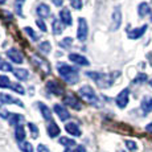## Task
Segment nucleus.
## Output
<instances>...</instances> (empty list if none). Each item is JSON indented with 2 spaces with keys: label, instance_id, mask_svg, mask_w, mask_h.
<instances>
[{
  "label": "nucleus",
  "instance_id": "a19ab883",
  "mask_svg": "<svg viewBox=\"0 0 152 152\" xmlns=\"http://www.w3.org/2000/svg\"><path fill=\"white\" fill-rule=\"evenodd\" d=\"M3 70H5V72H13V69H12V66L10 65L8 62H4V65H3Z\"/></svg>",
  "mask_w": 152,
  "mask_h": 152
},
{
  "label": "nucleus",
  "instance_id": "f704fd0d",
  "mask_svg": "<svg viewBox=\"0 0 152 152\" xmlns=\"http://www.w3.org/2000/svg\"><path fill=\"white\" fill-rule=\"evenodd\" d=\"M25 0H16V4H15V7H16V12L20 15V16H23V11H21V7H23V3H24Z\"/></svg>",
  "mask_w": 152,
  "mask_h": 152
},
{
  "label": "nucleus",
  "instance_id": "72a5a7b5",
  "mask_svg": "<svg viewBox=\"0 0 152 152\" xmlns=\"http://www.w3.org/2000/svg\"><path fill=\"white\" fill-rule=\"evenodd\" d=\"M126 145H127V148L131 152H135L136 150H138V145H136V143L132 142V140H126Z\"/></svg>",
  "mask_w": 152,
  "mask_h": 152
},
{
  "label": "nucleus",
  "instance_id": "a878e982",
  "mask_svg": "<svg viewBox=\"0 0 152 152\" xmlns=\"http://www.w3.org/2000/svg\"><path fill=\"white\" fill-rule=\"evenodd\" d=\"M0 87L1 89H7V87H12V82L7 75H0Z\"/></svg>",
  "mask_w": 152,
  "mask_h": 152
},
{
  "label": "nucleus",
  "instance_id": "a211bd4d",
  "mask_svg": "<svg viewBox=\"0 0 152 152\" xmlns=\"http://www.w3.org/2000/svg\"><path fill=\"white\" fill-rule=\"evenodd\" d=\"M39 109L41 111L44 119H46V121H50L52 122V113H50V109H49L48 106H46L45 103H42V102H39Z\"/></svg>",
  "mask_w": 152,
  "mask_h": 152
},
{
  "label": "nucleus",
  "instance_id": "37998d69",
  "mask_svg": "<svg viewBox=\"0 0 152 152\" xmlns=\"http://www.w3.org/2000/svg\"><path fill=\"white\" fill-rule=\"evenodd\" d=\"M53 1L54 5H57V7H61V5L64 4V0H52Z\"/></svg>",
  "mask_w": 152,
  "mask_h": 152
},
{
  "label": "nucleus",
  "instance_id": "6ab92c4d",
  "mask_svg": "<svg viewBox=\"0 0 152 152\" xmlns=\"http://www.w3.org/2000/svg\"><path fill=\"white\" fill-rule=\"evenodd\" d=\"M52 31H53L54 34H61L64 31V25H62V21L60 19H53L52 21Z\"/></svg>",
  "mask_w": 152,
  "mask_h": 152
},
{
  "label": "nucleus",
  "instance_id": "a18cd8bd",
  "mask_svg": "<svg viewBox=\"0 0 152 152\" xmlns=\"http://www.w3.org/2000/svg\"><path fill=\"white\" fill-rule=\"evenodd\" d=\"M3 65H4V61H3V60H1V57H0V69L3 68Z\"/></svg>",
  "mask_w": 152,
  "mask_h": 152
},
{
  "label": "nucleus",
  "instance_id": "473e14b6",
  "mask_svg": "<svg viewBox=\"0 0 152 152\" xmlns=\"http://www.w3.org/2000/svg\"><path fill=\"white\" fill-rule=\"evenodd\" d=\"M72 44H73V39H72V37H65V39L60 42V46H61V48H69Z\"/></svg>",
  "mask_w": 152,
  "mask_h": 152
},
{
  "label": "nucleus",
  "instance_id": "0eeeda50",
  "mask_svg": "<svg viewBox=\"0 0 152 152\" xmlns=\"http://www.w3.org/2000/svg\"><path fill=\"white\" fill-rule=\"evenodd\" d=\"M122 24V12H121V8L119 7H115L113 12V23H111V27L110 29L111 31H116Z\"/></svg>",
  "mask_w": 152,
  "mask_h": 152
},
{
  "label": "nucleus",
  "instance_id": "f03ea898",
  "mask_svg": "<svg viewBox=\"0 0 152 152\" xmlns=\"http://www.w3.org/2000/svg\"><path fill=\"white\" fill-rule=\"evenodd\" d=\"M58 74L61 75L62 80H65L70 85H75L80 80V75H78V70L75 68L66 65V64H58L57 65Z\"/></svg>",
  "mask_w": 152,
  "mask_h": 152
},
{
  "label": "nucleus",
  "instance_id": "5701e85b",
  "mask_svg": "<svg viewBox=\"0 0 152 152\" xmlns=\"http://www.w3.org/2000/svg\"><path fill=\"white\" fill-rule=\"evenodd\" d=\"M13 74L19 81H24V80H27L28 78V72L25 69H15Z\"/></svg>",
  "mask_w": 152,
  "mask_h": 152
},
{
  "label": "nucleus",
  "instance_id": "79ce46f5",
  "mask_svg": "<svg viewBox=\"0 0 152 152\" xmlns=\"http://www.w3.org/2000/svg\"><path fill=\"white\" fill-rule=\"evenodd\" d=\"M37 152H49V150L46 148V145L39 144V147H37Z\"/></svg>",
  "mask_w": 152,
  "mask_h": 152
},
{
  "label": "nucleus",
  "instance_id": "393cba45",
  "mask_svg": "<svg viewBox=\"0 0 152 152\" xmlns=\"http://www.w3.org/2000/svg\"><path fill=\"white\" fill-rule=\"evenodd\" d=\"M23 119H24L23 118V115H19V114H11L8 122H10L11 126H19L23 122Z\"/></svg>",
  "mask_w": 152,
  "mask_h": 152
},
{
  "label": "nucleus",
  "instance_id": "c85d7f7f",
  "mask_svg": "<svg viewBox=\"0 0 152 152\" xmlns=\"http://www.w3.org/2000/svg\"><path fill=\"white\" fill-rule=\"evenodd\" d=\"M40 50H41L44 54L50 53V50H52V45H50V42H49V41H44V42H41V44H40Z\"/></svg>",
  "mask_w": 152,
  "mask_h": 152
},
{
  "label": "nucleus",
  "instance_id": "423d86ee",
  "mask_svg": "<svg viewBox=\"0 0 152 152\" xmlns=\"http://www.w3.org/2000/svg\"><path fill=\"white\" fill-rule=\"evenodd\" d=\"M128 97H130V90H128V89L122 90V91L118 94V97H116L115 102H116V104H118L119 109H124V107L127 106Z\"/></svg>",
  "mask_w": 152,
  "mask_h": 152
},
{
  "label": "nucleus",
  "instance_id": "dca6fc26",
  "mask_svg": "<svg viewBox=\"0 0 152 152\" xmlns=\"http://www.w3.org/2000/svg\"><path fill=\"white\" fill-rule=\"evenodd\" d=\"M36 12H37V15H39L40 17H41V19H46V17L50 16V8H49L46 4L41 3V4L37 7Z\"/></svg>",
  "mask_w": 152,
  "mask_h": 152
},
{
  "label": "nucleus",
  "instance_id": "9d476101",
  "mask_svg": "<svg viewBox=\"0 0 152 152\" xmlns=\"http://www.w3.org/2000/svg\"><path fill=\"white\" fill-rule=\"evenodd\" d=\"M69 60L74 64H78V65H81V66H87L90 64L86 57H83V56H81V54H77V53H70Z\"/></svg>",
  "mask_w": 152,
  "mask_h": 152
},
{
  "label": "nucleus",
  "instance_id": "b1692460",
  "mask_svg": "<svg viewBox=\"0 0 152 152\" xmlns=\"http://www.w3.org/2000/svg\"><path fill=\"white\" fill-rule=\"evenodd\" d=\"M15 135H16V139L20 142H24V138H25V131H24V127L21 124L16 126V130H15Z\"/></svg>",
  "mask_w": 152,
  "mask_h": 152
},
{
  "label": "nucleus",
  "instance_id": "20e7f679",
  "mask_svg": "<svg viewBox=\"0 0 152 152\" xmlns=\"http://www.w3.org/2000/svg\"><path fill=\"white\" fill-rule=\"evenodd\" d=\"M77 37L81 42H83L87 37V23L83 17L78 19V31H77Z\"/></svg>",
  "mask_w": 152,
  "mask_h": 152
},
{
  "label": "nucleus",
  "instance_id": "ddd939ff",
  "mask_svg": "<svg viewBox=\"0 0 152 152\" xmlns=\"http://www.w3.org/2000/svg\"><path fill=\"white\" fill-rule=\"evenodd\" d=\"M54 113L58 115V118L61 119V121H68L70 118V114L69 111L65 109L64 106H61V104H56L54 106Z\"/></svg>",
  "mask_w": 152,
  "mask_h": 152
},
{
  "label": "nucleus",
  "instance_id": "1a4fd4ad",
  "mask_svg": "<svg viewBox=\"0 0 152 152\" xmlns=\"http://www.w3.org/2000/svg\"><path fill=\"white\" fill-rule=\"evenodd\" d=\"M64 103L66 104V106H69V107H72V109H74V110H81L82 109V104L80 103V101H78L77 98L74 97V95H65L64 97Z\"/></svg>",
  "mask_w": 152,
  "mask_h": 152
},
{
  "label": "nucleus",
  "instance_id": "7ed1b4c3",
  "mask_svg": "<svg viewBox=\"0 0 152 152\" xmlns=\"http://www.w3.org/2000/svg\"><path fill=\"white\" fill-rule=\"evenodd\" d=\"M78 93H80L81 98H82L86 103H89V104H98V97H97V94H95V91L93 90V87L82 86Z\"/></svg>",
  "mask_w": 152,
  "mask_h": 152
},
{
  "label": "nucleus",
  "instance_id": "ea45409f",
  "mask_svg": "<svg viewBox=\"0 0 152 152\" xmlns=\"http://www.w3.org/2000/svg\"><path fill=\"white\" fill-rule=\"evenodd\" d=\"M65 152H85V150L82 145H78L77 148H68V150H65Z\"/></svg>",
  "mask_w": 152,
  "mask_h": 152
},
{
  "label": "nucleus",
  "instance_id": "4be33fe9",
  "mask_svg": "<svg viewBox=\"0 0 152 152\" xmlns=\"http://www.w3.org/2000/svg\"><path fill=\"white\" fill-rule=\"evenodd\" d=\"M142 110L145 114L152 111V98L151 97H144L142 101Z\"/></svg>",
  "mask_w": 152,
  "mask_h": 152
},
{
  "label": "nucleus",
  "instance_id": "7c9ffc66",
  "mask_svg": "<svg viewBox=\"0 0 152 152\" xmlns=\"http://www.w3.org/2000/svg\"><path fill=\"white\" fill-rule=\"evenodd\" d=\"M28 127H29V130H31V132H32V138L36 139L37 136H39V128L36 127V124L34 123H28Z\"/></svg>",
  "mask_w": 152,
  "mask_h": 152
},
{
  "label": "nucleus",
  "instance_id": "f3484780",
  "mask_svg": "<svg viewBox=\"0 0 152 152\" xmlns=\"http://www.w3.org/2000/svg\"><path fill=\"white\" fill-rule=\"evenodd\" d=\"M65 130L68 131L70 135H73V136H81L80 127H78V124L73 123V122H70V123H68V124L65 126Z\"/></svg>",
  "mask_w": 152,
  "mask_h": 152
},
{
  "label": "nucleus",
  "instance_id": "4468645a",
  "mask_svg": "<svg viewBox=\"0 0 152 152\" xmlns=\"http://www.w3.org/2000/svg\"><path fill=\"white\" fill-rule=\"evenodd\" d=\"M46 87H48V90H50V93H53L56 95H61L64 91V89L61 87V85L57 82V81H49L48 83H46Z\"/></svg>",
  "mask_w": 152,
  "mask_h": 152
},
{
  "label": "nucleus",
  "instance_id": "49530a36",
  "mask_svg": "<svg viewBox=\"0 0 152 152\" xmlns=\"http://www.w3.org/2000/svg\"><path fill=\"white\" fill-rule=\"evenodd\" d=\"M3 3H5V0H0V4H3Z\"/></svg>",
  "mask_w": 152,
  "mask_h": 152
},
{
  "label": "nucleus",
  "instance_id": "aec40b11",
  "mask_svg": "<svg viewBox=\"0 0 152 152\" xmlns=\"http://www.w3.org/2000/svg\"><path fill=\"white\" fill-rule=\"evenodd\" d=\"M48 134H49L50 138H56V136L60 135V127H58L53 121H52L50 123H49V126H48Z\"/></svg>",
  "mask_w": 152,
  "mask_h": 152
},
{
  "label": "nucleus",
  "instance_id": "4c0bfd02",
  "mask_svg": "<svg viewBox=\"0 0 152 152\" xmlns=\"http://www.w3.org/2000/svg\"><path fill=\"white\" fill-rule=\"evenodd\" d=\"M24 29H25V32H27L28 36H31V39H32V40H37L36 33H34V31H33V29H32L31 27H27V28H24Z\"/></svg>",
  "mask_w": 152,
  "mask_h": 152
},
{
  "label": "nucleus",
  "instance_id": "412c9836",
  "mask_svg": "<svg viewBox=\"0 0 152 152\" xmlns=\"http://www.w3.org/2000/svg\"><path fill=\"white\" fill-rule=\"evenodd\" d=\"M138 13L140 17H144L147 15L151 13V7L147 4V3H140L139 7H138Z\"/></svg>",
  "mask_w": 152,
  "mask_h": 152
},
{
  "label": "nucleus",
  "instance_id": "2f4dec72",
  "mask_svg": "<svg viewBox=\"0 0 152 152\" xmlns=\"http://www.w3.org/2000/svg\"><path fill=\"white\" fill-rule=\"evenodd\" d=\"M11 89H12V90H15V91H16V93H19V94H25V90H24V87H23L21 86V85H20L19 82H17V83H12V87H11Z\"/></svg>",
  "mask_w": 152,
  "mask_h": 152
},
{
  "label": "nucleus",
  "instance_id": "cd10ccee",
  "mask_svg": "<svg viewBox=\"0 0 152 152\" xmlns=\"http://www.w3.org/2000/svg\"><path fill=\"white\" fill-rule=\"evenodd\" d=\"M60 144L72 148V147H74V145H75V142L72 138H60Z\"/></svg>",
  "mask_w": 152,
  "mask_h": 152
},
{
  "label": "nucleus",
  "instance_id": "09e8293b",
  "mask_svg": "<svg viewBox=\"0 0 152 152\" xmlns=\"http://www.w3.org/2000/svg\"><path fill=\"white\" fill-rule=\"evenodd\" d=\"M118 152H124V151H118Z\"/></svg>",
  "mask_w": 152,
  "mask_h": 152
},
{
  "label": "nucleus",
  "instance_id": "58836bf2",
  "mask_svg": "<svg viewBox=\"0 0 152 152\" xmlns=\"http://www.w3.org/2000/svg\"><path fill=\"white\" fill-rule=\"evenodd\" d=\"M36 24H37V27L41 29L42 32H46V25H45V23H44L42 19H37L36 20Z\"/></svg>",
  "mask_w": 152,
  "mask_h": 152
},
{
  "label": "nucleus",
  "instance_id": "c9c22d12",
  "mask_svg": "<svg viewBox=\"0 0 152 152\" xmlns=\"http://www.w3.org/2000/svg\"><path fill=\"white\" fill-rule=\"evenodd\" d=\"M70 3H72V7L75 8V10L82 8V0H70Z\"/></svg>",
  "mask_w": 152,
  "mask_h": 152
},
{
  "label": "nucleus",
  "instance_id": "f8f14e48",
  "mask_svg": "<svg viewBox=\"0 0 152 152\" xmlns=\"http://www.w3.org/2000/svg\"><path fill=\"white\" fill-rule=\"evenodd\" d=\"M0 102H1V103H13V104H19V106L24 107V104H23L21 101H19V99H15L12 95L5 94V93H1V94H0Z\"/></svg>",
  "mask_w": 152,
  "mask_h": 152
},
{
  "label": "nucleus",
  "instance_id": "e433bc0d",
  "mask_svg": "<svg viewBox=\"0 0 152 152\" xmlns=\"http://www.w3.org/2000/svg\"><path fill=\"white\" fill-rule=\"evenodd\" d=\"M0 116H1L3 119H10L11 113H8V111L4 109V107H1V106H0Z\"/></svg>",
  "mask_w": 152,
  "mask_h": 152
},
{
  "label": "nucleus",
  "instance_id": "2eb2a0df",
  "mask_svg": "<svg viewBox=\"0 0 152 152\" xmlns=\"http://www.w3.org/2000/svg\"><path fill=\"white\" fill-rule=\"evenodd\" d=\"M145 31H147V25H143V27H140V28H135L128 32V37H130L131 40H136V39H139V37H142Z\"/></svg>",
  "mask_w": 152,
  "mask_h": 152
},
{
  "label": "nucleus",
  "instance_id": "9b49d317",
  "mask_svg": "<svg viewBox=\"0 0 152 152\" xmlns=\"http://www.w3.org/2000/svg\"><path fill=\"white\" fill-rule=\"evenodd\" d=\"M60 20L62 21V24L65 25H72L73 24V19H72V15H70V11L68 8H62L60 11Z\"/></svg>",
  "mask_w": 152,
  "mask_h": 152
},
{
  "label": "nucleus",
  "instance_id": "6e6552de",
  "mask_svg": "<svg viewBox=\"0 0 152 152\" xmlns=\"http://www.w3.org/2000/svg\"><path fill=\"white\" fill-rule=\"evenodd\" d=\"M32 61H33V64H36L37 66H39L40 69L42 70L44 73H50V65H49V62L48 61H45V60H42V58H40L39 56H32Z\"/></svg>",
  "mask_w": 152,
  "mask_h": 152
},
{
  "label": "nucleus",
  "instance_id": "c03bdc74",
  "mask_svg": "<svg viewBox=\"0 0 152 152\" xmlns=\"http://www.w3.org/2000/svg\"><path fill=\"white\" fill-rule=\"evenodd\" d=\"M145 130H147V132H151V134H152V123L147 124V127H145Z\"/></svg>",
  "mask_w": 152,
  "mask_h": 152
},
{
  "label": "nucleus",
  "instance_id": "c756f323",
  "mask_svg": "<svg viewBox=\"0 0 152 152\" xmlns=\"http://www.w3.org/2000/svg\"><path fill=\"white\" fill-rule=\"evenodd\" d=\"M147 74H144V73H139L138 75L135 77V80H134V83H143L147 81Z\"/></svg>",
  "mask_w": 152,
  "mask_h": 152
},
{
  "label": "nucleus",
  "instance_id": "f257e3e1",
  "mask_svg": "<svg viewBox=\"0 0 152 152\" xmlns=\"http://www.w3.org/2000/svg\"><path fill=\"white\" fill-rule=\"evenodd\" d=\"M86 75L93 78L94 82L97 83L101 89H107V87H110L111 85L114 83V81L121 75V73L113 72V73H109V74H104V73H99V72H87Z\"/></svg>",
  "mask_w": 152,
  "mask_h": 152
},
{
  "label": "nucleus",
  "instance_id": "39448f33",
  "mask_svg": "<svg viewBox=\"0 0 152 152\" xmlns=\"http://www.w3.org/2000/svg\"><path fill=\"white\" fill-rule=\"evenodd\" d=\"M7 56L8 58H10L12 62L15 64H23L24 62V56H23V53L19 50V49L16 48H11L7 50Z\"/></svg>",
  "mask_w": 152,
  "mask_h": 152
},
{
  "label": "nucleus",
  "instance_id": "de8ad7c7",
  "mask_svg": "<svg viewBox=\"0 0 152 152\" xmlns=\"http://www.w3.org/2000/svg\"><path fill=\"white\" fill-rule=\"evenodd\" d=\"M150 85H151V86H152V80H151V81H150Z\"/></svg>",
  "mask_w": 152,
  "mask_h": 152
},
{
  "label": "nucleus",
  "instance_id": "bb28decb",
  "mask_svg": "<svg viewBox=\"0 0 152 152\" xmlns=\"http://www.w3.org/2000/svg\"><path fill=\"white\" fill-rule=\"evenodd\" d=\"M19 148L23 152H33V147H32L31 143L28 142H20L19 143Z\"/></svg>",
  "mask_w": 152,
  "mask_h": 152
}]
</instances>
